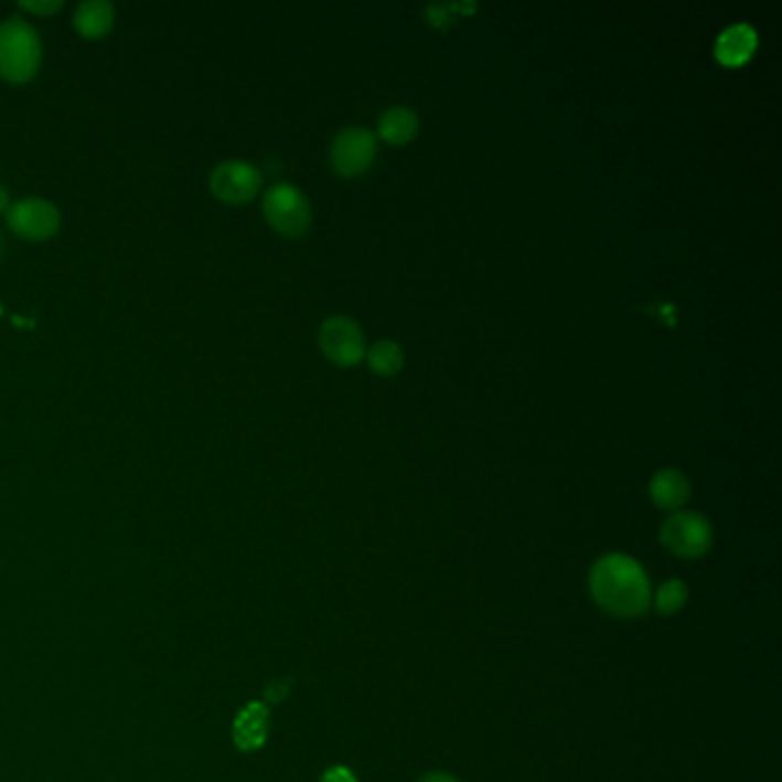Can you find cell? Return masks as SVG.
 <instances>
[{
  "mask_svg": "<svg viewBox=\"0 0 782 782\" xmlns=\"http://www.w3.org/2000/svg\"><path fill=\"white\" fill-rule=\"evenodd\" d=\"M590 594L613 618H643L652 606V583L643 565L626 554H608L590 569Z\"/></svg>",
  "mask_w": 782,
  "mask_h": 782,
  "instance_id": "obj_1",
  "label": "cell"
},
{
  "mask_svg": "<svg viewBox=\"0 0 782 782\" xmlns=\"http://www.w3.org/2000/svg\"><path fill=\"white\" fill-rule=\"evenodd\" d=\"M42 65V42L35 28L21 17L0 23V78L28 83Z\"/></svg>",
  "mask_w": 782,
  "mask_h": 782,
  "instance_id": "obj_2",
  "label": "cell"
},
{
  "mask_svg": "<svg viewBox=\"0 0 782 782\" xmlns=\"http://www.w3.org/2000/svg\"><path fill=\"white\" fill-rule=\"evenodd\" d=\"M658 539L673 556L682 560H698L709 554L714 544V528L709 518L700 512L679 510L663 521Z\"/></svg>",
  "mask_w": 782,
  "mask_h": 782,
  "instance_id": "obj_3",
  "label": "cell"
},
{
  "mask_svg": "<svg viewBox=\"0 0 782 782\" xmlns=\"http://www.w3.org/2000/svg\"><path fill=\"white\" fill-rule=\"evenodd\" d=\"M263 212L267 223L287 239L303 237L312 225V210L306 193L287 182H278L265 193Z\"/></svg>",
  "mask_w": 782,
  "mask_h": 782,
  "instance_id": "obj_4",
  "label": "cell"
},
{
  "mask_svg": "<svg viewBox=\"0 0 782 782\" xmlns=\"http://www.w3.org/2000/svg\"><path fill=\"white\" fill-rule=\"evenodd\" d=\"M61 210L46 197H23L8 210V227L25 242H46L61 229Z\"/></svg>",
  "mask_w": 782,
  "mask_h": 782,
  "instance_id": "obj_5",
  "label": "cell"
},
{
  "mask_svg": "<svg viewBox=\"0 0 782 782\" xmlns=\"http://www.w3.org/2000/svg\"><path fill=\"white\" fill-rule=\"evenodd\" d=\"M331 165L342 178H358L376 157V136L365 127H346L331 142Z\"/></svg>",
  "mask_w": 782,
  "mask_h": 782,
  "instance_id": "obj_6",
  "label": "cell"
},
{
  "mask_svg": "<svg viewBox=\"0 0 782 782\" xmlns=\"http://www.w3.org/2000/svg\"><path fill=\"white\" fill-rule=\"evenodd\" d=\"M210 189L225 205H246L263 189V172L242 159H229L212 170Z\"/></svg>",
  "mask_w": 782,
  "mask_h": 782,
  "instance_id": "obj_7",
  "label": "cell"
},
{
  "mask_svg": "<svg viewBox=\"0 0 782 782\" xmlns=\"http://www.w3.org/2000/svg\"><path fill=\"white\" fill-rule=\"evenodd\" d=\"M320 350L331 363L340 367H354L367 352L363 329L350 317H331L320 329Z\"/></svg>",
  "mask_w": 782,
  "mask_h": 782,
  "instance_id": "obj_8",
  "label": "cell"
},
{
  "mask_svg": "<svg viewBox=\"0 0 782 782\" xmlns=\"http://www.w3.org/2000/svg\"><path fill=\"white\" fill-rule=\"evenodd\" d=\"M269 707L265 703H248L235 718V728H232V737L239 750H257L263 748L267 737H269Z\"/></svg>",
  "mask_w": 782,
  "mask_h": 782,
  "instance_id": "obj_9",
  "label": "cell"
},
{
  "mask_svg": "<svg viewBox=\"0 0 782 782\" xmlns=\"http://www.w3.org/2000/svg\"><path fill=\"white\" fill-rule=\"evenodd\" d=\"M650 499L658 510L679 512L690 499V482L677 469H661L650 480Z\"/></svg>",
  "mask_w": 782,
  "mask_h": 782,
  "instance_id": "obj_10",
  "label": "cell"
},
{
  "mask_svg": "<svg viewBox=\"0 0 782 782\" xmlns=\"http://www.w3.org/2000/svg\"><path fill=\"white\" fill-rule=\"evenodd\" d=\"M115 25V8L108 0H85L74 12L76 33L85 40H101Z\"/></svg>",
  "mask_w": 782,
  "mask_h": 782,
  "instance_id": "obj_11",
  "label": "cell"
},
{
  "mask_svg": "<svg viewBox=\"0 0 782 782\" xmlns=\"http://www.w3.org/2000/svg\"><path fill=\"white\" fill-rule=\"evenodd\" d=\"M758 46V38L756 31H752L750 25H732L728 28L726 33H722L716 42V57L728 67H739L743 65L748 57L752 55Z\"/></svg>",
  "mask_w": 782,
  "mask_h": 782,
  "instance_id": "obj_12",
  "label": "cell"
},
{
  "mask_svg": "<svg viewBox=\"0 0 782 782\" xmlns=\"http://www.w3.org/2000/svg\"><path fill=\"white\" fill-rule=\"evenodd\" d=\"M420 120L418 115L407 108V106H393L384 110L379 118V136L393 144V148H401V144L411 142L418 136Z\"/></svg>",
  "mask_w": 782,
  "mask_h": 782,
  "instance_id": "obj_13",
  "label": "cell"
},
{
  "mask_svg": "<svg viewBox=\"0 0 782 782\" xmlns=\"http://www.w3.org/2000/svg\"><path fill=\"white\" fill-rule=\"evenodd\" d=\"M365 358H367L369 369L379 376H393L404 367V352H401V346L393 340H382V342L372 344L369 350L365 352Z\"/></svg>",
  "mask_w": 782,
  "mask_h": 782,
  "instance_id": "obj_14",
  "label": "cell"
},
{
  "mask_svg": "<svg viewBox=\"0 0 782 782\" xmlns=\"http://www.w3.org/2000/svg\"><path fill=\"white\" fill-rule=\"evenodd\" d=\"M688 601V586L679 578H671L658 586L656 597H654V608L661 618H673L677 615Z\"/></svg>",
  "mask_w": 782,
  "mask_h": 782,
  "instance_id": "obj_15",
  "label": "cell"
},
{
  "mask_svg": "<svg viewBox=\"0 0 782 782\" xmlns=\"http://www.w3.org/2000/svg\"><path fill=\"white\" fill-rule=\"evenodd\" d=\"M21 10L25 12H33V14H40V17H49V14H55V12H61L63 10V3L61 0H25V3H19Z\"/></svg>",
  "mask_w": 782,
  "mask_h": 782,
  "instance_id": "obj_16",
  "label": "cell"
},
{
  "mask_svg": "<svg viewBox=\"0 0 782 782\" xmlns=\"http://www.w3.org/2000/svg\"><path fill=\"white\" fill-rule=\"evenodd\" d=\"M320 782H358L354 771L352 769H346V767H331L329 771H324L322 780Z\"/></svg>",
  "mask_w": 782,
  "mask_h": 782,
  "instance_id": "obj_17",
  "label": "cell"
},
{
  "mask_svg": "<svg viewBox=\"0 0 782 782\" xmlns=\"http://www.w3.org/2000/svg\"><path fill=\"white\" fill-rule=\"evenodd\" d=\"M418 782H459V780L450 773H443V771H431V773H425Z\"/></svg>",
  "mask_w": 782,
  "mask_h": 782,
  "instance_id": "obj_18",
  "label": "cell"
},
{
  "mask_svg": "<svg viewBox=\"0 0 782 782\" xmlns=\"http://www.w3.org/2000/svg\"><path fill=\"white\" fill-rule=\"evenodd\" d=\"M6 210H10V193H8V189L0 186V212H6Z\"/></svg>",
  "mask_w": 782,
  "mask_h": 782,
  "instance_id": "obj_19",
  "label": "cell"
},
{
  "mask_svg": "<svg viewBox=\"0 0 782 782\" xmlns=\"http://www.w3.org/2000/svg\"><path fill=\"white\" fill-rule=\"evenodd\" d=\"M0 248H3V244H0Z\"/></svg>",
  "mask_w": 782,
  "mask_h": 782,
  "instance_id": "obj_20",
  "label": "cell"
}]
</instances>
